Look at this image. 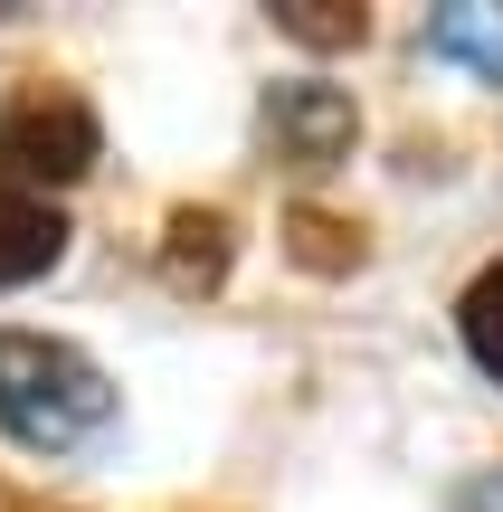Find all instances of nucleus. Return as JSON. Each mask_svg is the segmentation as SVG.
<instances>
[{
	"label": "nucleus",
	"instance_id": "f257e3e1",
	"mask_svg": "<svg viewBox=\"0 0 503 512\" xmlns=\"http://www.w3.org/2000/svg\"><path fill=\"white\" fill-rule=\"evenodd\" d=\"M0 427L29 456H76L114 427V380L57 332H0Z\"/></svg>",
	"mask_w": 503,
	"mask_h": 512
},
{
	"label": "nucleus",
	"instance_id": "f03ea898",
	"mask_svg": "<svg viewBox=\"0 0 503 512\" xmlns=\"http://www.w3.org/2000/svg\"><path fill=\"white\" fill-rule=\"evenodd\" d=\"M95 152H105V133H95V105L76 86H57V76H29V86L0 105V181L10 190H67L95 171Z\"/></svg>",
	"mask_w": 503,
	"mask_h": 512
},
{
	"label": "nucleus",
	"instance_id": "7ed1b4c3",
	"mask_svg": "<svg viewBox=\"0 0 503 512\" xmlns=\"http://www.w3.org/2000/svg\"><path fill=\"white\" fill-rule=\"evenodd\" d=\"M257 133H266V152H276L285 171H304V181H314V171L352 162L361 114H352V95H342V86H314V76H295V86H266Z\"/></svg>",
	"mask_w": 503,
	"mask_h": 512
},
{
	"label": "nucleus",
	"instance_id": "20e7f679",
	"mask_svg": "<svg viewBox=\"0 0 503 512\" xmlns=\"http://www.w3.org/2000/svg\"><path fill=\"white\" fill-rule=\"evenodd\" d=\"M57 256H67V219H57L48 200H29V190L0 181V285H29V275H48Z\"/></svg>",
	"mask_w": 503,
	"mask_h": 512
},
{
	"label": "nucleus",
	"instance_id": "39448f33",
	"mask_svg": "<svg viewBox=\"0 0 503 512\" xmlns=\"http://www.w3.org/2000/svg\"><path fill=\"white\" fill-rule=\"evenodd\" d=\"M228 256H238V228H228V209H171V238H162V275L181 294H209L228 275Z\"/></svg>",
	"mask_w": 503,
	"mask_h": 512
},
{
	"label": "nucleus",
	"instance_id": "423d86ee",
	"mask_svg": "<svg viewBox=\"0 0 503 512\" xmlns=\"http://www.w3.org/2000/svg\"><path fill=\"white\" fill-rule=\"evenodd\" d=\"M428 48L447 57V67H475L503 86V0H447V10L428 19Z\"/></svg>",
	"mask_w": 503,
	"mask_h": 512
},
{
	"label": "nucleus",
	"instance_id": "0eeeda50",
	"mask_svg": "<svg viewBox=\"0 0 503 512\" xmlns=\"http://www.w3.org/2000/svg\"><path fill=\"white\" fill-rule=\"evenodd\" d=\"M285 238H295V266H314V275H352L371 256L361 247V219H333V209H295Z\"/></svg>",
	"mask_w": 503,
	"mask_h": 512
},
{
	"label": "nucleus",
	"instance_id": "6e6552de",
	"mask_svg": "<svg viewBox=\"0 0 503 512\" xmlns=\"http://www.w3.org/2000/svg\"><path fill=\"white\" fill-rule=\"evenodd\" d=\"M276 29L304 38V48H361L371 10H361V0H276Z\"/></svg>",
	"mask_w": 503,
	"mask_h": 512
},
{
	"label": "nucleus",
	"instance_id": "1a4fd4ad",
	"mask_svg": "<svg viewBox=\"0 0 503 512\" xmlns=\"http://www.w3.org/2000/svg\"><path fill=\"white\" fill-rule=\"evenodd\" d=\"M456 323H466V351L485 380H503V266H485L466 285V304H456Z\"/></svg>",
	"mask_w": 503,
	"mask_h": 512
},
{
	"label": "nucleus",
	"instance_id": "9d476101",
	"mask_svg": "<svg viewBox=\"0 0 503 512\" xmlns=\"http://www.w3.org/2000/svg\"><path fill=\"white\" fill-rule=\"evenodd\" d=\"M466 512H503V475H485V484H475V494H466Z\"/></svg>",
	"mask_w": 503,
	"mask_h": 512
}]
</instances>
